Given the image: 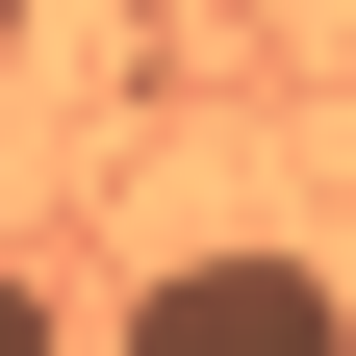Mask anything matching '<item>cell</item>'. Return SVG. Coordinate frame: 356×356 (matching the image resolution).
<instances>
[{"mask_svg":"<svg viewBox=\"0 0 356 356\" xmlns=\"http://www.w3.org/2000/svg\"><path fill=\"white\" fill-rule=\"evenodd\" d=\"M102 356H356V305L305 280V254H153Z\"/></svg>","mask_w":356,"mask_h":356,"instance_id":"1","label":"cell"},{"mask_svg":"<svg viewBox=\"0 0 356 356\" xmlns=\"http://www.w3.org/2000/svg\"><path fill=\"white\" fill-rule=\"evenodd\" d=\"M0 356H76V331H51V280H26V254H0Z\"/></svg>","mask_w":356,"mask_h":356,"instance_id":"2","label":"cell"}]
</instances>
